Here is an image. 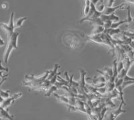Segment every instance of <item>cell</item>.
<instances>
[{
  "label": "cell",
  "instance_id": "obj_18",
  "mask_svg": "<svg viewBox=\"0 0 134 120\" xmlns=\"http://www.w3.org/2000/svg\"><path fill=\"white\" fill-rule=\"evenodd\" d=\"M115 1H113V0H111V1H109V3L108 5H107V7H109V8H111V7H112V5H113V2H114Z\"/></svg>",
  "mask_w": 134,
  "mask_h": 120
},
{
  "label": "cell",
  "instance_id": "obj_9",
  "mask_svg": "<svg viewBox=\"0 0 134 120\" xmlns=\"http://www.w3.org/2000/svg\"><path fill=\"white\" fill-rule=\"evenodd\" d=\"M91 2L90 0H87V1H85V8H84V12L83 15L84 17H86L88 15L89 11H90L91 8Z\"/></svg>",
  "mask_w": 134,
  "mask_h": 120
},
{
  "label": "cell",
  "instance_id": "obj_17",
  "mask_svg": "<svg viewBox=\"0 0 134 120\" xmlns=\"http://www.w3.org/2000/svg\"><path fill=\"white\" fill-rule=\"evenodd\" d=\"M4 44H5V42L3 41V40L1 38V36H0V47L3 46Z\"/></svg>",
  "mask_w": 134,
  "mask_h": 120
},
{
  "label": "cell",
  "instance_id": "obj_8",
  "mask_svg": "<svg viewBox=\"0 0 134 120\" xmlns=\"http://www.w3.org/2000/svg\"><path fill=\"white\" fill-rule=\"evenodd\" d=\"M54 95L60 101L64 103L67 104V105H70V99H69V98L66 97L64 96H61L59 95H57L56 93H54Z\"/></svg>",
  "mask_w": 134,
  "mask_h": 120
},
{
  "label": "cell",
  "instance_id": "obj_19",
  "mask_svg": "<svg viewBox=\"0 0 134 120\" xmlns=\"http://www.w3.org/2000/svg\"><path fill=\"white\" fill-rule=\"evenodd\" d=\"M7 7H8V4H7V3H4L2 5V8H3V9H6Z\"/></svg>",
  "mask_w": 134,
  "mask_h": 120
},
{
  "label": "cell",
  "instance_id": "obj_14",
  "mask_svg": "<svg viewBox=\"0 0 134 120\" xmlns=\"http://www.w3.org/2000/svg\"><path fill=\"white\" fill-rule=\"evenodd\" d=\"M9 93L10 91L9 90L8 91H3V90L0 89V96L2 97L3 99H6L9 97Z\"/></svg>",
  "mask_w": 134,
  "mask_h": 120
},
{
  "label": "cell",
  "instance_id": "obj_13",
  "mask_svg": "<svg viewBox=\"0 0 134 120\" xmlns=\"http://www.w3.org/2000/svg\"><path fill=\"white\" fill-rule=\"evenodd\" d=\"M57 89H58V87H57L56 85H52V86L48 89L47 93L45 95V96H46V97H50V96L51 95V94H52V93H54V91H57Z\"/></svg>",
  "mask_w": 134,
  "mask_h": 120
},
{
  "label": "cell",
  "instance_id": "obj_7",
  "mask_svg": "<svg viewBox=\"0 0 134 120\" xmlns=\"http://www.w3.org/2000/svg\"><path fill=\"white\" fill-rule=\"evenodd\" d=\"M58 68H59V65L56 64L54 66V70H50V71H49V75H48V76L47 79H46V80H47V81H50V80H51V79H52V78L55 76V75H57V70L58 69Z\"/></svg>",
  "mask_w": 134,
  "mask_h": 120
},
{
  "label": "cell",
  "instance_id": "obj_3",
  "mask_svg": "<svg viewBox=\"0 0 134 120\" xmlns=\"http://www.w3.org/2000/svg\"><path fill=\"white\" fill-rule=\"evenodd\" d=\"M21 95H22V93H21V92H20V93H15V94L14 95H13L12 97H10L8 98V99H4L3 102L1 104L0 106L2 107V108H3V109H5V110H6L9 105H11L13 103H14V101L15 99L20 98Z\"/></svg>",
  "mask_w": 134,
  "mask_h": 120
},
{
  "label": "cell",
  "instance_id": "obj_12",
  "mask_svg": "<svg viewBox=\"0 0 134 120\" xmlns=\"http://www.w3.org/2000/svg\"><path fill=\"white\" fill-rule=\"evenodd\" d=\"M105 31V28L104 26H97L95 29L93 30V35L94 34H101L103 32H104Z\"/></svg>",
  "mask_w": 134,
  "mask_h": 120
},
{
  "label": "cell",
  "instance_id": "obj_10",
  "mask_svg": "<svg viewBox=\"0 0 134 120\" xmlns=\"http://www.w3.org/2000/svg\"><path fill=\"white\" fill-rule=\"evenodd\" d=\"M121 32V31L119 29H113V28H109V29L105 30V31H104L105 33L107 34L109 36L114 35V34H118Z\"/></svg>",
  "mask_w": 134,
  "mask_h": 120
},
{
  "label": "cell",
  "instance_id": "obj_16",
  "mask_svg": "<svg viewBox=\"0 0 134 120\" xmlns=\"http://www.w3.org/2000/svg\"><path fill=\"white\" fill-rule=\"evenodd\" d=\"M8 74H7V75H3V72L2 71H0V78H2V79H5V78H7L8 77Z\"/></svg>",
  "mask_w": 134,
  "mask_h": 120
},
{
  "label": "cell",
  "instance_id": "obj_6",
  "mask_svg": "<svg viewBox=\"0 0 134 120\" xmlns=\"http://www.w3.org/2000/svg\"><path fill=\"white\" fill-rule=\"evenodd\" d=\"M100 19L103 20V22L106 21H118L119 20V18L117 15H115V14H112L111 15H100Z\"/></svg>",
  "mask_w": 134,
  "mask_h": 120
},
{
  "label": "cell",
  "instance_id": "obj_20",
  "mask_svg": "<svg viewBox=\"0 0 134 120\" xmlns=\"http://www.w3.org/2000/svg\"><path fill=\"white\" fill-rule=\"evenodd\" d=\"M7 80V78H5V79H2V81H1V82H0V87H1V85H2V84L3 83L5 82V81H6Z\"/></svg>",
  "mask_w": 134,
  "mask_h": 120
},
{
  "label": "cell",
  "instance_id": "obj_15",
  "mask_svg": "<svg viewBox=\"0 0 134 120\" xmlns=\"http://www.w3.org/2000/svg\"><path fill=\"white\" fill-rule=\"evenodd\" d=\"M8 68H5L2 65V61L0 60V71H6L8 72Z\"/></svg>",
  "mask_w": 134,
  "mask_h": 120
},
{
  "label": "cell",
  "instance_id": "obj_2",
  "mask_svg": "<svg viewBox=\"0 0 134 120\" xmlns=\"http://www.w3.org/2000/svg\"><path fill=\"white\" fill-rule=\"evenodd\" d=\"M14 13L12 12V14H11L10 16V20H9V22L8 23V24H4V23H0V27L5 30V32L7 33V36H8V38H9L14 33L15 28H14Z\"/></svg>",
  "mask_w": 134,
  "mask_h": 120
},
{
  "label": "cell",
  "instance_id": "obj_4",
  "mask_svg": "<svg viewBox=\"0 0 134 120\" xmlns=\"http://www.w3.org/2000/svg\"><path fill=\"white\" fill-rule=\"evenodd\" d=\"M125 3H122V4L119 5V6H117L116 7H111V8H109V7L105 6V9H104L103 12H102V14L103 15H111L112 14H114V12H115L117 9H124V6Z\"/></svg>",
  "mask_w": 134,
  "mask_h": 120
},
{
  "label": "cell",
  "instance_id": "obj_11",
  "mask_svg": "<svg viewBox=\"0 0 134 120\" xmlns=\"http://www.w3.org/2000/svg\"><path fill=\"white\" fill-rule=\"evenodd\" d=\"M27 19V17H23V18H19L16 20V21L14 24V28H20L22 26L23 24V22L25 20Z\"/></svg>",
  "mask_w": 134,
  "mask_h": 120
},
{
  "label": "cell",
  "instance_id": "obj_1",
  "mask_svg": "<svg viewBox=\"0 0 134 120\" xmlns=\"http://www.w3.org/2000/svg\"><path fill=\"white\" fill-rule=\"evenodd\" d=\"M20 34L18 32H14L12 35L8 38V44L6 46V48L5 50L3 59L5 63H8L9 55L14 49L18 48V38Z\"/></svg>",
  "mask_w": 134,
  "mask_h": 120
},
{
  "label": "cell",
  "instance_id": "obj_5",
  "mask_svg": "<svg viewBox=\"0 0 134 120\" xmlns=\"http://www.w3.org/2000/svg\"><path fill=\"white\" fill-rule=\"evenodd\" d=\"M122 105H123V103L121 102L120 105H119V107H118V109L115 110V111H112V112H111L109 116V120H115V119L117 118L121 113L126 112L125 110H122Z\"/></svg>",
  "mask_w": 134,
  "mask_h": 120
}]
</instances>
